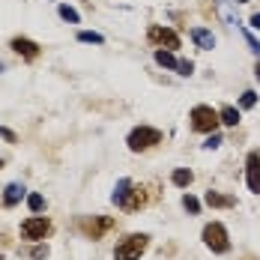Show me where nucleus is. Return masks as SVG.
<instances>
[{"label":"nucleus","instance_id":"f257e3e1","mask_svg":"<svg viewBox=\"0 0 260 260\" xmlns=\"http://www.w3.org/2000/svg\"><path fill=\"white\" fill-rule=\"evenodd\" d=\"M147 245H150L147 234H126L114 248V260H138L147 251Z\"/></svg>","mask_w":260,"mask_h":260},{"label":"nucleus","instance_id":"f03ea898","mask_svg":"<svg viewBox=\"0 0 260 260\" xmlns=\"http://www.w3.org/2000/svg\"><path fill=\"white\" fill-rule=\"evenodd\" d=\"M188 120H191V132H201V135H212V132L218 129V111H212L209 105H194L191 108V114H188Z\"/></svg>","mask_w":260,"mask_h":260},{"label":"nucleus","instance_id":"7ed1b4c3","mask_svg":"<svg viewBox=\"0 0 260 260\" xmlns=\"http://www.w3.org/2000/svg\"><path fill=\"white\" fill-rule=\"evenodd\" d=\"M204 245L215 254H228L231 251V236H228V228L221 221H209L204 228Z\"/></svg>","mask_w":260,"mask_h":260},{"label":"nucleus","instance_id":"20e7f679","mask_svg":"<svg viewBox=\"0 0 260 260\" xmlns=\"http://www.w3.org/2000/svg\"><path fill=\"white\" fill-rule=\"evenodd\" d=\"M126 144H129L132 153H144V150H150V147L161 144V132L153 129V126H138V129L129 132Z\"/></svg>","mask_w":260,"mask_h":260},{"label":"nucleus","instance_id":"39448f33","mask_svg":"<svg viewBox=\"0 0 260 260\" xmlns=\"http://www.w3.org/2000/svg\"><path fill=\"white\" fill-rule=\"evenodd\" d=\"M54 231L51 218H45V215H30L27 221H21V236H24L27 242H39V239H48Z\"/></svg>","mask_w":260,"mask_h":260},{"label":"nucleus","instance_id":"423d86ee","mask_svg":"<svg viewBox=\"0 0 260 260\" xmlns=\"http://www.w3.org/2000/svg\"><path fill=\"white\" fill-rule=\"evenodd\" d=\"M114 224H117V221H114V218H108V215H93V218H81V221H78L81 234L87 236V239H102Z\"/></svg>","mask_w":260,"mask_h":260},{"label":"nucleus","instance_id":"0eeeda50","mask_svg":"<svg viewBox=\"0 0 260 260\" xmlns=\"http://www.w3.org/2000/svg\"><path fill=\"white\" fill-rule=\"evenodd\" d=\"M147 39L158 45V48H168V51H174V48H180V36L171 30V27H161V24H153L147 30Z\"/></svg>","mask_w":260,"mask_h":260},{"label":"nucleus","instance_id":"6e6552de","mask_svg":"<svg viewBox=\"0 0 260 260\" xmlns=\"http://www.w3.org/2000/svg\"><path fill=\"white\" fill-rule=\"evenodd\" d=\"M147 204H150V194H147V188L132 182L129 191H126V198L120 201V209H123V212H138V209H144Z\"/></svg>","mask_w":260,"mask_h":260},{"label":"nucleus","instance_id":"1a4fd4ad","mask_svg":"<svg viewBox=\"0 0 260 260\" xmlns=\"http://www.w3.org/2000/svg\"><path fill=\"white\" fill-rule=\"evenodd\" d=\"M245 182H248V191L260 194V153L251 150L245 156Z\"/></svg>","mask_w":260,"mask_h":260},{"label":"nucleus","instance_id":"9d476101","mask_svg":"<svg viewBox=\"0 0 260 260\" xmlns=\"http://www.w3.org/2000/svg\"><path fill=\"white\" fill-rule=\"evenodd\" d=\"M9 45H12V51L18 54V57H24V60H36V57L42 54V48H39L33 39H27V36H15Z\"/></svg>","mask_w":260,"mask_h":260},{"label":"nucleus","instance_id":"9b49d317","mask_svg":"<svg viewBox=\"0 0 260 260\" xmlns=\"http://www.w3.org/2000/svg\"><path fill=\"white\" fill-rule=\"evenodd\" d=\"M191 42H194L201 51H212V48H215V33L207 30V27H194V30H191Z\"/></svg>","mask_w":260,"mask_h":260},{"label":"nucleus","instance_id":"f8f14e48","mask_svg":"<svg viewBox=\"0 0 260 260\" xmlns=\"http://www.w3.org/2000/svg\"><path fill=\"white\" fill-rule=\"evenodd\" d=\"M207 207H212V209H231V207H236V198L234 194H221V191H212L209 188L207 191Z\"/></svg>","mask_w":260,"mask_h":260},{"label":"nucleus","instance_id":"ddd939ff","mask_svg":"<svg viewBox=\"0 0 260 260\" xmlns=\"http://www.w3.org/2000/svg\"><path fill=\"white\" fill-rule=\"evenodd\" d=\"M21 198H24V185L21 182H9L3 188V207H15V204H21Z\"/></svg>","mask_w":260,"mask_h":260},{"label":"nucleus","instance_id":"4468645a","mask_svg":"<svg viewBox=\"0 0 260 260\" xmlns=\"http://www.w3.org/2000/svg\"><path fill=\"white\" fill-rule=\"evenodd\" d=\"M171 182H174V185H180V188H188V185L194 182V174H191L188 168H177V171L171 174Z\"/></svg>","mask_w":260,"mask_h":260},{"label":"nucleus","instance_id":"2eb2a0df","mask_svg":"<svg viewBox=\"0 0 260 260\" xmlns=\"http://www.w3.org/2000/svg\"><path fill=\"white\" fill-rule=\"evenodd\" d=\"M156 63L165 66V69H177V66H180V60L174 57V51H168V48H158L156 51Z\"/></svg>","mask_w":260,"mask_h":260},{"label":"nucleus","instance_id":"dca6fc26","mask_svg":"<svg viewBox=\"0 0 260 260\" xmlns=\"http://www.w3.org/2000/svg\"><path fill=\"white\" fill-rule=\"evenodd\" d=\"M218 120H221L224 126H231V129H234L236 123H239V111H236L234 105H224V108L218 111Z\"/></svg>","mask_w":260,"mask_h":260},{"label":"nucleus","instance_id":"f3484780","mask_svg":"<svg viewBox=\"0 0 260 260\" xmlns=\"http://www.w3.org/2000/svg\"><path fill=\"white\" fill-rule=\"evenodd\" d=\"M215 6H218V15L224 18V24H228V27H236V24H239V21H236V15L231 12V0H218Z\"/></svg>","mask_w":260,"mask_h":260},{"label":"nucleus","instance_id":"a211bd4d","mask_svg":"<svg viewBox=\"0 0 260 260\" xmlns=\"http://www.w3.org/2000/svg\"><path fill=\"white\" fill-rule=\"evenodd\" d=\"M129 185H132V180L129 177H123V180H117V185H114V194H111V201L120 207V201L126 198V191H129Z\"/></svg>","mask_w":260,"mask_h":260},{"label":"nucleus","instance_id":"6ab92c4d","mask_svg":"<svg viewBox=\"0 0 260 260\" xmlns=\"http://www.w3.org/2000/svg\"><path fill=\"white\" fill-rule=\"evenodd\" d=\"M78 42H87V45H102L105 36H102V33H96V30H81Z\"/></svg>","mask_w":260,"mask_h":260},{"label":"nucleus","instance_id":"aec40b11","mask_svg":"<svg viewBox=\"0 0 260 260\" xmlns=\"http://www.w3.org/2000/svg\"><path fill=\"white\" fill-rule=\"evenodd\" d=\"M57 12H60V18H63V21H69V24H78V21H81V15L69 6V3H60V9H57Z\"/></svg>","mask_w":260,"mask_h":260},{"label":"nucleus","instance_id":"412c9836","mask_svg":"<svg viewBox=\"0 0 260 260\" xmlns=\"http://www.w3.org/2000/svg\"><path fill=\"white\" fill-rule=\"evenodd\" d=\"M182 209L191 212V215H198V212H201V201H198L194 194H182Z\"/></svg>","mask_w":260,"mask_h":260},{"label":"nucleus","instance_id":"4be33fe9","mask_svg":"<svg viewBox=\"0 0 260 260\" xmlns=\"http://www.w3.org/2000/svg\"><path fill=\"white\" fill-rule=\"evenodd\" d=\"M27 207H30V212H42L45 209V198L33 191V194H27Z\"/></svg>","mask_w":260,"mask_h":260},{"label":"nucleus","instance_id":"5701e85b","mask_svg":"<svg viewBox=\"0 0 260 260\" xmlns=\"http://www.w3.org/2000/svg\"><path fill=\"white\" fill-rule=\"evenodd\" d=\"M254 105H257V93H254V90H245V93L239 96V108L248 111V108H254Z\"/></svg>","mask_w":260,"mask_h":260},{"label":"nucleus","instance_id":"b1692460","mask_svg":"<svg viewBox=\"0 0 260 260\" xmlns=\"http://www.w3.org/2000/svg\"><path fill=\"white\" fill-rule=\"evenodd\" d=\"M218 147H221V135H218V132H212L207 141H204V150H218Z\"/></svg>","mask_w":260,"mask_h":260},{"label":"nucleus","instance_id":"393cba45","mask_svg":"<svg viewBox=\"0 0 260 260\" xmlns=\"http://www.w3.org/2000/svg\"><path fill=\"white\" fill-rule=\"evenodd\" d=\"M242 36H245V42H248V48H251V51H254V54L260 57V42L254 39V33H248V30H242Z\"/></svg>","mask_w":260,"mask_h":260},{"label":"nucleus","instance_id":"a878e982","mask_svg":"<svg viewBox=\"0 0 260 260\" xmlns=\"http://www.w3.org/2000/svg\"><path fill=\"white\" fill-rule=\"evenodd\" d=\"M177 72H180V75H185V78H188V75L194 72V63H191V60H180V66H177Z\"/></svg>","mask_w":260,"mask_h":260},{"label":"nucleus","instance_id":"bb28decb","mask_svg":"<svg viewBox=\"0 0 260 260\" xmlns=\"http://www.w3.org/2000/svg\"><path fill=\"white\" fill-rule=\"evenodd\" d=\"M33 257H36V260L48 257V245H36V248H33Z\"/></svg>","mask_w":260,"mask_h":260},{"label":"nucleus","instance_id":"cd10ccee","mask_svg":"<svg viewBox=\"0 0 260 260\" xmlns=\"http://www.w3.org/2000/svg\"><path fill=\"white\" fill-rule=\"evenodd\" d=\"M0 138H6L9 144H15V141H18V138H15V132H9V129H0Z\"/></svg>","mask_w":260,"mask_h":260},{"label":"nucleus","instance_id":"c85d7f7f","mask_svg":"<svg viewBox=\"0 0 260 260\" xmlns=\"http://www.w3.org/2000/svg\"><path fill=\"white\" fill-rule=\"evenodd\" d=\"M251 27H254V30H260V12H254V15H251Z\"/></svg>","mask_w":260,"mask_h":260},{"label":"nucleus","instance_id":"c756f323","mask_svg":"<svg viewBox=\"0 0 260 260\" xmlns=\"http://www.w3.org/2000/svg\"><path fill=\"white\" fill-rule=\"evenodd\" d=\"M254 78L260 81V57H257V63H254Z\"/></svg>","mask_w":260,"mask_h":260},{"label":"nucleus","instance_id":"7c9ffc66","mask_svg":"<svg viewBox=\"0 0 260 260\" xmlns=\"http://www.w3.org/2000/svg\"><path fill=\"white\" fill-rule=\"evenodd\" d=\"M234 3H248V0H234Z\"/></svg>","mask_w":260,"mask_h":260}]
</instances>
